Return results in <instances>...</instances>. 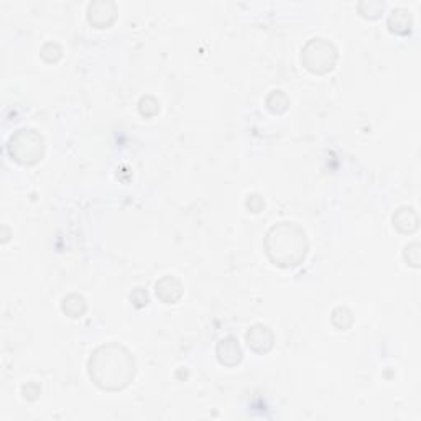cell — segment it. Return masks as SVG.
I'll use <instances>...</instances> for the list:
<instances>
[{
    "label": "cell",
    "mask_w": 421,
    "mask_h": 421,
    "mask_svg": "<svg viewBox=\"0 0 421 421\" xmlns=\"http://www.w3.org/2000/svg\"><path fill=\"white\" fill-rule=\"evenodd\" d=\"M89 378L104 392H119L130 385L135 377V361L130 350L119 342H107L91 354Z\"/></svg>",
    "instance_id": "1"
},
{
    "label": "cell",
    "mask_w": 421,
    "mask_h": 421,
    "mask_svg": "<svg viewBox=\"0 0 421 421\" xmlns=\"http://www.w3.org/2000/svg\"><path fill=\"white\" fill-rule=\"evenodd\" d=\"M265 252L275 265L298 267L306 258L309 243L306 232L295 222H280L265 235Z\"/></svg>",
    "instance_id": "2"
},
{
    "label": "cell",
    "mask_w": 421,
    "mask_h": 421,
    "mask_svg": "<svg viewBox=\"0 0 421 421\" xmlns=\"http://www.w3.org/2000/svg\"><path fill=\"white\" fill-rule=\"evenodd\" d=\"M7 150L16 163L35 165L45 155L43 137L33 129H20L8 139Z\"/></svg>",
    "instance_id": "3"
},
{
    "label": "cell",
    "mask_w": 421,
    "mask_h": 421,
    "mask_svg": "<svg viewBox=\"0 0 421 421\" xmlns=\"http://www.w3.org/2000/svg\"><path fill=\"white\" fill-rule=\"evenodd\" d=\"M337 61V48L326 38H311L301 49V63L313 74L333 71Z\"/></svg>",
    "instance_id": "4"
},
{
    "label": "cell",
    "mask_w": 421,
    "mask_h": 421,
    "mask_svg": "<svg viewBox=\"0 0 421 421\" xmlns=\"http://www.w3.org/2000/svg\"><path fill=\"white\" fill-rule=\"evenodd\" d=\"M247 346L257 354L270 352L275 344V334L265 324H255L245 334Z\"/></svg>",
    "instance_id": "5"
},
{
    "label": "cell",
    "mask_w": 421,
    "mask_h": 421,
    "mask_svg": "<svg viewBox=\"0 0 421 421\" xmlns=\"http://www.w3.org/2000/svg\"><path fill=\"white\" fill-rule=\"evenodd\" d=\"M117 19V7L109 0H99L88 5V20L96 28L110 27Z\"/></svg>",
    "instance_id": "6"
},
{
    "label": "cell",
    "mask_w": 421,
    "mask_h": 421,
    "mask_svg": "<svg viewBox=\"0 0 421 421\" xmlns=\"http://www.w3.org/2000/svg\"><path fill=\"white\" fill-rule=\"evenodd\" d=\"M217 361L226 367H234L242 362V349L239 341L234 336H227L217 344L216 348Z\"/></svg>",
    "instance_id": "7"
},
{
    "label": "cell",
    "mask_w": 421,
    "mask_h": 421,
    "mask_svg": "<svg viewBox=\"0 0 421 421\" xmlns=\"http://www.w3.org/2000/svg\"><path fill=\"white\" fill-rule=\"evenodd\" d=\"M156 296L163 301L165 304H175L183 296V285L176 276L165 275L155 285Z\"/></svg>",
    "instance_id": "8"
},
{
    "label": "cell",
    "mask_w": 421,
    "mask_h": 421,
    "mask_svg": "<svg viewBox=\"0 0 421 421\" xmlns=\"http://www.w3.org/2000/svg\"><path fill=\"white\" fill-rule=\"evenodd\" d=\"M394 226L402 234H413L418 229V214L413 208L403 206L394 214Z\"/></svg>",
    "instance_id": "9"
},
{
    "label": "cell",
    "mask_w": 421,
    "mask_h": 421,
    "mask_svg": "<svg viewBox=\"0 0 421 421\" xmlns=\"http://www.w3.org/2000/svg\"><path fill=\"white\" fill-rule=\"evenodd\" d=\"M413 25V16L407 8H395L389 15V30L397 35H407Z\"/></svg>",
    "instance_id": "10"
},
{
    "label": "cell",
    "mask_w": 421,
    "mask_h": 421,
    "mask_svg": "<svg viewBox=\"0 0 421 421\" xmlns=\"http://www.w3.org/2000/svg\"><path fill=\"white\" fill-rule=\"evenodd\" d=\"M61 311L69 317H81L86 313V301L80 295H68L61 301Z\"/></svg>",
    "instance_id": "11"
},
{
    "label": "cell",
    "mask_w": 421,
    "mask_h": 421,
    "mask_svg": "<svg viewBox=\"0 0 421 421\" xmlns=\"http://www.w3.org/2000/svg\"><path fill=\"white\" fill-rule=\"evenodd\" d=\"M288 106H290V101H288L287 94H285L283 91H274V93L267 97L268 110L274 114H283L285 110L288 109Z\"/></svg>",
    "instance_id": "12"
},
{
    "label": "cell",
    "mask_w": 421,
    "mask_h": 421,
    "mask_svg": "<svg viewBox=\"0 0 421 421\" xmlns=\"http://www.w3.org/2000/svg\"><path fill=\"white\" fill-rule=\"evenodd\" d=\"M331 321H333L334 326L339 323V321H342L341 326H339V331H348V329L354 323V316H352V313H350V309H348L346 306H337L333 311Z\"/></svg>",
    "instance_id": "13"
},
{
    "label": "cell",
    "mask_w": 421,
    "mask_h": 421,
    "mask_svg": "<svg viewBox=\"0 0 421 421\" xmlns=\"http://www.w3.org/2000/svg\"><path fill=\"white\" fill-rule=\"evenodd\" d=\"M359 12L365 19H378L383 12V2H372V0L370 2H361L359 3Z\"/></svg>",
    "instance_id": "14"
},
{
    "label": "cell",
    "mask_w": 421,
    "mask_h": 421,
    "mask_svg": "<svg viewBox=\"0 0 421 421\" xmlns=\"http://www.w3.org/2000/svg\"><path fill=\"white\" fill-rule=\"evenodd\" d=\"M403 258H405V262L408 265L418 268L420 267V243L413 242L410 243V245L405 247V250H403Z\"/></svg>",
    "instance_id": "15"
},
{
    "label": "cell",
    "mask_w": 421,
    "mask_h": 421,
    "mask_svg": "<svg viewBox=\"0 0 421 421\" xmlns=\"http://www.w3.org/2000/svg\"><path fill=\"white\" fill-rule=\"evenodd\" d=\"M247 208H249L252 213H260L263 208H265V203H263V200L258 195H252L247 197Z\"/></svg>",
    "instance_id": "16"
}]
</instances>
